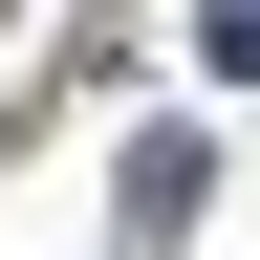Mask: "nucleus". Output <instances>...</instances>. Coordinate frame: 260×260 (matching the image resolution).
I'll return each mask as SVG.
<instances>
[{
  "label": "nucleus",
  "instance_id": "1",
  "mask_svg": "<svg viewBox=\"0 0 260 260\" xmlns=\"http://www.w3.org/2000/svg\"><path fill=\"white\" fill-rule=\"evenodd\" d=\"M195 65H217V87H260V0H195Z\"/></svg>",
  "mask_w": 260,
  "mask_h": 260
}]
</instances>
